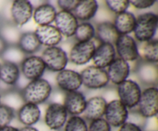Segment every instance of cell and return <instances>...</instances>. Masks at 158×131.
Masks as SVG:
<instances>
[{"instance_id": "1", "label": "cell", "mask_w": 158, "mask_h": 131, "mask_svg": "<svg viewBox=\"0 0 158 131\" xmlns=\"http://www.w3.org/2000/svg\"><path fill=\"white\" fill-rule=\"evenodd\" d=\"M52 93V86L43 78L30 81L21 92V96L25 103L41 104L45 103Z\"/></svg>"}, {"instance_id": "2", "label": "cell", "mask_w": 158, "mask_h": 131, "mask_svg": "<svg viewBox=\"0 0 158 131\" xmlns=\"http://www.w3.org/2000/svg\"><path fill=\"white\" fill-rule=\"evenodd\" d=\"M158 16L154 12H146L136 18L134 29V37L140 43H146L154 39L157 32Z\"/></svg>"}, {"instance_id": "3", "label": "cell", "mask_w": 158, "mask_h": 131, "mask_svg": "<svg viewBox=\"0 0 158 131\" xmlns=\"http://www.w3.org/2000/svg\"><path fill=\"white\" fill-rule=\"evenodd\" d=\"M46 68L52 72H60L66 69L69 58L66 52L59 46L46 47L41 56Z\"/></svg>"}, {"instance_id": "4", "label": "cell", "mask_w": 158, "mask_h": 131, "mask_svg": "<svg viewBox=\"0 0 158 131\" xmlns=\"http://www.w3.org/2000/svg\"><path fill=\"white\" fill-rule=\"evenodd\" d=\"M141 92L140 85L134 80H127L117 86L119 100L127 109L137 106Z\"/></svg>"}, {"instance_id": "5", "label": "cell", "mask_w": 158, "mask_h": 131, "mask_svg": "<svg viewBox=\"0 0 158 131\" xmlns=\"http://www.w3.org/2000/svg\"><path fill=\"white\" fill-rule=\"evenodd\" d=\"M139 114L143 118H152L158 112V89L156 86H149L141 92L137 104Z\"/></svg>"}, {"instance_id": "6", "label": "cell", "mask_w": 158, "mask_h": 131, "mask_svg": "<svg viewBox=\"0 0 158 131\" xmlns=\"http://www.w3.org/2000/svg\"><path fill=\"white\" fill-rule=\"evenodd\" d=\"M82 79V84L88 89H102L109 83L106 70L105 69L90 66L85 68L80 73Z\"/></svg>"}, {"instance_id": "7", "label": "cell", "mask_w": 158, "mask_h": 131, "mask_svg": "<svg viewBox=\"0 0 158 131\" xmlns=\"http://www.w3.org/2000/svg\"><path fill=\"white\" fill-rule=\"evenodd\" d=\"M114 44L119 58L127 63L137 61L140 57L137 42L130 35H120Z\"/></svg>"}, {"instance_id": "8", "label": "cell", "mask_w": 158, "mask_h": 131, "mask_svg": "<svg viewBox=\"0 0 158 131\" xmlns=\"http://www.w3.org/2000/svg\"><path fill=\"white\" fill-rule=\"evenodd\" d=\"M103 117L111 127H120L127 122L129 111L120 100H114L107 103Z\"/></svg>"}, {"instance_id": "9", "label": "cell", "mask_w": 158, "mask_h": 131, "mask_svg": "<svg viewBox=\"0 0 158 131\" xmlns=\"http://www.w3.org/2000/svg\"><path fill=\"white\" fill-rule=\"evenodd\" d=\"M68 113L63 104L52 103L48 106L45 113V123L52 130H59L67 121Z\"/></svg>"}, {"instance_id": "10", "label": "cell", "mask_w": 158, "mask_h": 131, "mask_svg": "<svg viewBox=\"0 0 158 131\" xmlns=\"http://www.w3.org/2000/svg\"><path fill=\"white\" fill-rule=\"evenodd\" d=\"M96 47L94 41L77 42L71 49L68 58L73 64L85 65L93 59Z\"/></svg>"}, {"instance_id": "11", "label": "cell", "mask_w": 158, "mask_h": 131, "mask_svg": "<svg viewBox=\"0 0 158 131\" xmlns=\"http://www.w3.org/2000/svg\"><path fill=\"white\" fill-rule=\"evenodd\" d=\"M19 69L25 78L32 81L42 78L46 68L41 56L31 55L23 59Z\"/></svg>"}, {"instance_id": "12", "label": "cell", "mask_w": 158, "mask_h": 131, "mask_svg": "<svg viewBox=\"0 0 158 131\" xmlns=\"http://www.w3.org/2000/svg\"><path fill=\"white\" fill-rule=\"evenodd\" d=\"M56 81L58 87L66 92L78 91L83 85L80 73L72 69H65L59 72Z\"/></svg>"}, {"instance_id": "13", "label": "cell", "mask_w": 158, "mask_h": 131, "mask_svg": "<svg viewBox=\"0 0 158 131\" xmlns=\"http://www.w3.org/2000/svg\"><path fill=\"white\" fill-rule=\"evenodd\" d=\"M54 23L61 35L67 38L73 36L79 24L78 20L72 12L63 10L57 12Z\"/></svg>"}, {"instance_id": "14", "label": "cell", "mask_w": 158, "mask_h": 131, "mask_svg": "<svg viewBox=\"0 0 158 131\" xmlns=\"http://www.w3.org/2000/svg\"><path fill=\"white\" fill-rule=\"evenodd\" d=\"M11 16L16 26L26 24L32 18L33 7L30 2L26 0H15L11 6Z\"/></svg>"}, {"instance_id": "15", "label": "cell", "mask_w": 158, "mask_h": 131, "mask_svg": "<svg viewBox=\"0 0 158 131\" xmlns=\"http://www.w3.org/2000/svg\"><path fill=\"white\" fill-rule=\"evenodd\" d=\"M130 72L131 66L129 63L120 58H116L110 64L106 70L109 81L117 86L127 80Z\"/></svg>"}, {"instance_id": "16", "label": "cell", "mask_w": 158, "mask_h": 131, "mask_svg": "<svg viewBox=\"0 0 158 131\" xmlns=\"http://www.w3.org/2000/svg\"><path fill=\"white\" fill-rule=\"evenodd\" d=\"M34 33L36 35L40 45L46 47L57 46L63 39L61 33L55 26L52 25L38 26Z\"/></svg>"}, {"instance_id": "17", "label": "cell", "mask_w": 158, "mask_h": 131, "mask_svg": "<svg viewBox=\"0 0 158 131\" xmlns=\"http://www.w3.org/2000/svg\"><path fill=\"white\" fill-rule=\"evenodd\" d=\"M115 59L116 50L114 45L101 43L96 47L92 60L94 66L101 69H105L108 67Z\"/></svg>"}, {"instance_id": "18", "label": "cell", "mask_w": 158, "mask_h": 131, "mask_svg": "<svg viewBox=\"0 0 158 131\" xmlns=\"http://www.w3.org/2000/svg\"><path fill=\"white\" fill-rule=\"evenodd\" d=\"M86 100L85 96L79 91L66 92L63 106L68 114L72 116H80L83 114L86 108Z\"/></svg>"}, {"instance_id": "19", "label": "cell", "mask_w": 158, "mask_h": 131, "mask_svg": "<svg viewBox=\"0 0 158 131\" xmlns=\"http://www.w3.org/2000/svg\"><path fill=\"white\" fill-rule=\"evenodd\" d=\"M107 102L102 96H94L86 100L84 116L89 121L103 118Z\"/></svg>"}, {"instance_id": "20", "label": "cell", "mask_w": 158, "mask_h": 131, "mask_svg": "<svg viewBox=\"0 0 158 131\" xmlns=\"http://www.w3.org/2000/svg\"><path fill=\"white\" fill-rule=\"evenodd\" d=\"M41 117L39 105L25 103L18 111V119L25 126H32L40 120Z\"/></svg>"}, {"instance_id": "21", "label": "cell", "mask_w": 158, "mask_h": 131, "mask_svg": "<svg viewBox=\"0 0 158 131\" xmlns=\"http://www.w3.org/2000/svg\"><path fill=\"white\" fill-rule=\"evenodd\" d=\"M56 13V9L52 4L44 3L33 10L32 17L35 23L38 24L39 26H48L53 23Z\"/></svg>"}, {"instance_id": "22", "label": "cell", "mask_w": 158, "mask_h": 131, "mask_svg": "<svg viewBox=\"0 0 158 131\" xmlns=\"http://www.w3.org/2000/svg\"><path fill=\"white\" fill-rule=\"evenodd\" d=\"M98 10V2L95 0H82L79 1L73 13L77 20L86 22L92 19Z\"/></svg>"}, {"instance_id": "23", "label": "cell", "mask_w": 158, "mask_h": 131, "mask_svg": "<svg viewBox=\"0 0 158 131\" xmlns=\"http://www.w3.org/2000/svg\"><path fill=\"white\" fill-rule=\"evenodd\" d=\"M95 35L101 43H110L114 45L119 37L114 23L111 22H102L97 26L95 29Z\"/></svg>"}, {"instance_id": "24", "label": "cell", "mask_w": 158, "mask_h": 131, "mask_svg": "<svg viewBox=\"0 0 158 131\" xmlns=\"http://www.w3.org/2000/svg\"><path fill=\"white\" fill-rule=\"evenodd\" d=\"M113 23L119 35H129L134 32L136 24V17L133 13L126 11L117 15Z\"/></svg>"}, {"instance_id": "25", "label": "cell", "mask_w": 158, "mask_h": 131, "mask_svg": "<svg viewBox=\"0 0 158 131\" xmlns=\"http://www.w3.org/2000/svg\"><path fill=\"white\" fill-rule=\"evenodd\" d=\"M20 76V69L18 64L3 62L0 64V81L9 86L17 83Z\"/></svg>"}, {"instance_id": "26", "label": "cell", "mask_w": 158, "mask_h": 131, "mask_svg": "<svg viewBox=\"0 0 158 131\" xmlns=\"http://www.w3.org/2000/svg\"><path fill=\"white\" fill-rule=\"evenodd\" d=\"M18 48L24 54H33L41 47L40 42L34 32H28L20 35L18 39Z\"/></svg>"}, {"instance_id": "27", "label": "cell", "mask_w": 158, "mask_h": 131, "mask_svg": "<svg viewBox=\"0 0 158 131\" xmlns=\"http://www.w3.org/2000/svg\"><path fill=\"white\" fill-rule=\"evenodd\" d=\"M139 77L145 83L152 84L156 83L157 79V64L142 61L139 64L138 70Z\"/></svg>"}, {"instance_id": "28", "label": "cell", "mask_w": 158, "mask_h": 131, "mask_svg": "<svg viewBox=\"0 0 158 131\" xmlns=\"http://www.w3.org/2000/svg\"><path fill=\"white\" fill-rule=\"evenodd\" d=\"M95 28L90 23L83 22L78 24L74 33L76 39L78 42L92 41L95 37Z\"/></svg>"}, {"instance_id": "29", "label": "cell", "mask_w": 158, "mask_h": 131, "mask_svg": "<svg viewBox=\"0 0 158 131\" xmlns=\"http://www.w3.org/2000/svg\"><path fill=\"white\" fill-rule=\"evenodd\" d=\"M142 47V55L143 60L148 63L157 64L158 62V42L157 39H152L143 43Z\"/></svg>"}, {"instance_id": "30", "label": "cell", "mask_w": 158, "mask_h": 131, "mask_svg": "<svg viewBox=\"0 0 158 131\" xmlns=\"http://www.w3.org/2000/svg\"><path fill=\"white\" fill-rule=\"evenodd\" d=\"M64 131H88V125L83 117L72 116L65 123Z\"/></svg>"}, {"instance_id": "31", "label": "cell", "mask_w": 158, "mask_h": 131, "mask_svg": "<svg viewBox=\"0 0 158 131\" xmlns=\"http://www.w3.org/2000/svg\"><path fill=\"white\" fill-rule=\"evenodd\" d=\"M106 5L110 11L118 15L127 10L130 2L128 0H107L106 1Z\"/></svg>"}, {"instance_id": "32", "label": "cell", "mask_w": 158, "mask_h": 131, "mask_svg": "<svg viewBox=\"0 0 158 131\" xmlns=\"http://www.w3.org/2000/svg\"><path fill=\"white\" fill-rule=\"evenodd\" d=\"M14 110L12 107L0 104V128L9 126L14 118Z\"/></svg>"}, {"instance_id": "33", "label": "cell", "mask_w": 158, "mask_h": 131, "mask_svg": "<svg viewBox=\"0 0 158 131\" xmlns=\"http://www.w3.org/2000/svg\"><path fill=\"white\" fill-rule=\"evenodd\" d=\"M111 128L104 118H100L90 121L88 131H111Z\"/></svg>"}, {"instance_id": "34", "label": "cell", "mask_w": 158, "mask_h": 131, "mask_svg": "<svg viewBox=\"0 0 158 131\" xmlns=\"http://www.w3.org/2000/svg\"><path fill=\"white\" fill-rule=\"evenodd\" d=\"M78 3V0H60V1H57L58 6L61 10L72 12H73Z\"/></svg>"}, {"instance_id": "35", "label": "cell", "mask_w": 158, "mask_h": 131, "mask_svg": "<svg viewBox=\"0 0 158 131\" xmlns=\"http://www.w3.org/2000/svg\"><path fill=\"white\" fill-rule=\"evenodd\" d=\"M130 5H132L134 8L137 9H145L151 8L155 4L154 0H131Z\"/></svg>"}, {"instance_id": "36", "label": "cell", "mask_w": 158, "mask_h": 131, "mask_svg": "<svg viewBox=\"0 0 158 131\" xmlns=\"http://www.w3.org/2000/svg\"><path fill=\"white\" fill-rule=\"evenodd\" d=\"M119 131H143V129L137 123L126 122L119 127Z\"/></svg>"}, {"instance_id": "37", "label": "cell", "mask_w": 158, "mask_h": 131, "mask_svg": "<svg viewBox=\"0 0 158 131\" xmlns=\"http://www.w3.org/2000/svg\"><path fill=\"white\" fill-rule=\"evenodd\" d=\"M0 131H19V129L12 126H6L0 128Z\"/></svg>"}, {"instance_id": "38", "label": "cell", "mask_w": 158, "mask_h": 131, "mask_svg": "<svg viewBox=\"0 0 158 131\" xmlns=\"http://www.w3.org/2000/svg\"><path fill=\"white\" fill-rule=\"evenodd\" d=\"M19 131H39L36 128L33 126H24L22 129H19Z\"/></svg>"}, {"instance_id": "39", "label": "cell", "mask_w": 158, "mask_h": 131, "mask_svg": "<svg viewBox=\"0 0 158 131\" xmlns=\"http://www.w3.org/2000/svg\"><path fill=\"white\" fill-rule=\"evenodd\" d=\"M6 46H7L6 43H5L4 40L0 37V54H1V52L4 50L5 48H6Z\"/></svg>"}, {"instance_id": "40", "label": "cell", "mask_w": 158, "mask_h": 131, "mask_svg": "<svg viewBox=\"0 0 158 131\" xmlns=\"http://www.w3.org/2000/svg\"><path fill=\"white\" fill-rule=\"evenodd\" d=\"M0 104H1V96H0Z\"/></svg>"}]
</instances>
